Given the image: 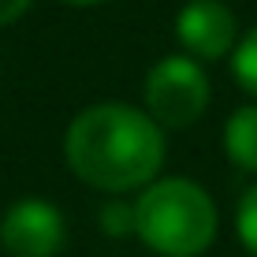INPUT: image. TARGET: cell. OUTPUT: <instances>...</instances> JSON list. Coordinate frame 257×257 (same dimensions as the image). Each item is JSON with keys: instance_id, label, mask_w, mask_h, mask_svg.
<instances>
[{"instance_id": "30bf717a", "label": "cell", "mask_w": 257, "mask_h": 257, "mask_svg": "<svg viewBox=\"0 0 257 257\" xmlns=\"http://www.w3.org/2000/svg\"><path fill=\"white\" fill-rule=\"evenodd\" d=\"M30 8V0H0V26H8V23H15L19 15Z\"/></svg>"}, {"instance_id": "8992f818", "label": "cell", "mask_w": 257, "mask_h": 257, "mask_svg": "<svg viewBox=\"0 0 257 257\" xmlns=\"http://www.w3.org/2000/svg\"><path fill=\"white\" fill-rule=\"evenodd\" d=\"M224 149L235 168L257 175V104L238 108L224 127Z\"/></svg>"}, {"instance_id": "6da1fadb", "label": "cell", "mask_w": 257, "mask_h": 257, "mask_svg": "<svg viewBox=\"0 0 257 257\" xmlns=\"http://www.w3.org/2000/svg\"><path fill=\"white\" fill-rule=\"evenodd\" d=\"M64 149L71 172L108 194L149 187L164 164L161 123L131 104H93L78 112Z\"/></svg>"}, {"instance_id": "3957f363", "label": "cell", "mask_w": 257, "mask_h": 257, "mask_svg": "<svg viewBox=\"0 0 257 257\" xmlns=\"http://www.w3.org/2000/svg\"><path fill=\"white\" fill-rule=\"evenodd\" d=\"M209 108V78L198 60L164 56L146 75V112L161 127H190Z\"/></svg>"}, {"instance_id": "9c48e42d", "label": "cell", "mask_w": 257, "mask_h": 257, "mask_svg": "<svg viewBox=\"0 0 257 257\" xmlns=\"http://www.w3.org/2000/svg\"><path fill=\"white\" fill-rule=\"evenodd\" d=\"M101 227L108 235H135V205H119V201L104 205L101 209Z\"/></svg>"}, {"instance_id": "7a4b0ae2", "label": "cell", "mask_w": 257, "mask_h": 257, "mask_svg": "<svg viewBox=\"0 0 257 257\" xmlns=\"http://www.w3.org/2000/svg\"><path fill=\"white\" fill-rule=\"evenodd\" d=\"M135 235L161 257H198L216 238V205L190 179H157L135 201Z\"/></svg>"}, {"instance_id": "ba28073f", "label": "cell", "mask_w": 257, "mask_h": 257, "mask_svg": "<svg viewBox=\"0 0 257 257\" xmlns=\"http://www.w3.org/2000/svg\"><path fill=\"white\" fill-rule=\"evenodd\" d=\"M238 238H242V246L257 257V183L250 190L242 194V201H238Z\"/></svg>"}, {"instance_id": "52a82bcc", "label": "cell", "mask_w": 257, "mask_h": 257, "mask_svg": "<svg viewBox=\"0 0 257 257\" xmlns=\"http://www.w3.org/2000/svg\"><path fill=\"white\" fill-rule=\"evenodd\" d=\"M231 71L238 78L246 93H257V26L246 34L242 41L235 45V56H231Z\"/></svg>"}, {"instance_id": "277c9868", "label": "cell", "mask_w": 257, "mask_h": 257, "mask_svg": "<svg viewBox=\"0 0 257 257\" xmlns=\"http://www.w3.org/2000/svg\"><path fill=\"white\" fill-rule=\"evenodd\" d=\"M0 246L8 257H52L64 246V216L41 198L15 201L0 220Z\"/></svg>"}, {"instance_id": "8fae6325", "label": "cell", "mask_w": 257, "mask_h": 257, "mask_svg": "<svg viewBox=\"0 0 257 257\" xmlns=\"http://www.w3.org/2000/svg\"><path fill=\"white\" fill-rule=\"evenodd\" d=\"M67 4H82L86 8V4H101V0H67Z\"/></svg>"}, {"instance_id": "5b68a950", "label": "cell", "mask_w": 257, "mask_h": 257, "mask_svg": "<svg viewBox=\"0 0 257 257\" xmlns=\"http://www.w3.org/2000/svg\"><path fill=\"white\" fill-rule=\"evenodd\" d=\"M175 34H179L183 49L194 52L198 60H220L235 49L238 23L224 0H190L179 12Z\"/></svg>"}]
</instances>
